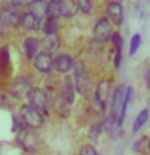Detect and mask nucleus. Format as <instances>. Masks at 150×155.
<instances>
[{
  "label": "nucleus",
  "instance_id": "a878e982",
  "mask_svg": "<svg viewBox=\"0 0 150 155\" xmlns=\"http://www.w3.org/2000/svg\"><path fill=\"white\" fill-rule=\"evenodd\" d=\"M110 41H111V44H113V47L116 48V50H121V48H123V36H121L118 31L111 34Z\"/></svg>",
  "mask_w": 150,
  "mask_h": 155
},
{
  "label": "nucleus",
  "instance_id": "f704fd0d",
  "mask_svg": "<svg viewBox=\"0 0 150 155\" xmlns=\"http://www.w3.org/2000/svg\"><path fill=\"white\" fill-rule=\"evenodd\" d=\"M116 2H119V0H116Z\"/></svg>",
  "mask_w": 150,
  "mask_h": 155
},
{
  "label": "nucleus",
  "instance_id": "2eb2a0df",
  "mask_svg": "<svg viewBox=\"0 0 150 155\" xmlns=\"http://www.w3.org/2000/svg\"><path fill=\"white\" fill-rule=\"evenodd\" d=\"M111 82L110 81H100L99 84H97V91H95V97L99 99L102 104H103L106 107V104H108V99H110V95H111Z\"/></svg>",
  "mask_w": 150,
  "mask_h": 155
},
{
  "label": "nucleus",
  "instance_id": "ddd939ff",
  "mask_svg": "<svg viewBox=\"0 0 150 155\" xmlns=\"http://www.w3.org/2000/svg\"><path fill=\"white\" fill-rule=\"evenodd\" d=\"M73 65H74V60H73L68 53H61V55H58L55 60H53V70H57L58 73L71 71Z\"/></svg>",
  "mask_w": 150,
  "mask_h": 155
},
{
  "label": "nucleus",
  "instance_id": "2f4dec72",
  "mask_svg": "<svg viewBox=\"0 0 150 155\" xmlns=\"http://www.w3.org/2000/svg\"><path fill=\"white\" fill-rule=\"evenodd\" d=\"M10 2H13V3H16V5H21L24 0H10Z\"/></svg>",
  "mask_w": 150,
  "mask_h": 155
},
{
  "label": "nucleus",
  "instance_id": "5701e85b",
  "mask_svg": "<svg viewBox=\"0 0 150 155\" xmlns=\"http://www.w3.org/2000/svg\"><path fill=\"white\" fill-rule=\"evenodd\" d=\"M76 3H77V10L79 12H82L84 15H90L92 7H94L92 0H76Z\"/></svg>",
  "mask_w": 150,
  "mask_h": 155
},
{
  "label": "nucleus",
  "instance_id": "4468645a",
  "mask_svg": "<svg viewBox=\"0 0 150 155\" xmlns=\"http://www.w3.org/2000/svg\"><path fill=\"white\" fill-rule=\"evenodd\" d=\"M39 47H41V42H39V39L34 37V36H29L23 41V52H24V55H26V58H29V60H32V58L39 53L37 52Z\"/></svg>",
  "mask_w": 150,
  "mask_h": 155
},
{
  "label": "nucleus",
  "instance_id": "dca6fc26",
  "mask_svg": "<svg viewBox=\"0 0 150 155\" xmlns=\"http://www.w3.org/2000/svg\"><path fill=\"white\" fill-rule=\"evenodd\" d=\"M41 45L44 48V52H47V53H50V55H52L53 52L58 50V47H60V41H58L57 34H50V36H45L42 39Z\"/></svg>",
  "mask_w": 150,
  "mask_h": 155
},
{
  "label": "nucleus",
  "instance_id": "6e6552de",
  "mask_svg": "<svg viewBox=\"0 0 150 155\" xmlns=\"http://www.w3.org/2000/svg\"><path fill=\"white\" fill-rule=\"evenodd\" d=\"M32 63H34V68H36L39 73H50L52 68H53V58H52L50 53H47V52L37 53V55L32 58Z\"/></svg>",
  "mask_w": 150,
  "mask_h": 155
},
{
  "label": "nucleus",
  "instance_id": "39448f33",
  "mask_svg": "<svg viewBox=\"0 0 150 155\" xmlns=\"http://www.w3.org/2000/svg\"><path fill=\"white\" fill-rule=\"evenodd\" d=\"M31 89H32L31 81H29L28 78H24V76H18V78H15V79L11 81L8 91H10V94H11L15 99L23 100V99H26V97L29 95Z\"/></svg>",
  "mask_w": 150,
  "mask_h": 155
},
{
  "label": "nucleus",
  "instance_id": "412c9836",
  "mask_svg": "<svg viewBox=\"0 0 150 155\" xmlns=\"http://www.w3.org/2000/svg\"><path fill=\"white\" fill-rule=\"evenodd\" d=\"M147 118H148V110H142V111H140V113L137 115L135 121H134V126H132V131H134V133L140 131V128H142V126L145 124Z\"/></svg>",
  "mask_w": 150,
  "mask_h": 155
},
{
  "label": "nucleus",
  "instance_id": "0eeeda50",
  "mask_svg": "<svg viewBox=\"0 0 150 155\" xmlns=\"http://www.w3.org/2000/svg\"><path fill=\"white\" fill-rule=\"evenodd\" d=\"M113 34V31H111V21L108 18H99L95 21V26H94V36L97 41H102V42H105V41H108L110 36Z\"/></svg>",
  "mask_w": 150,
  "mask_h": 155
},
{
  "label": "nucleus",
  "instance_id": "6ab92c4d",
  "mask_svg": "<svg viewBox=\"0 0 150 155\" xmlns=\"http://www.w3.org/2000/svg\"><path fill=\"white\" fill-rule=\"evenodd\" d=\"M131 97H132V89H126L124 92V99H123V104H121V108H119V116H118V121H119V124L123 123V120H124V115H126V110H128V105H129V102H131Z\"/></svg>",
  "mask_w": 150,
  "mask_h": 155
},
{
  "label": "nucleus",
  "instance_id": "72a5a7b5",
  "mask_svg": "<svg viewBox=\"0 0 150 155\" xmlns=\"http://www.w3.org/2000/svg\"><path fill=\"white\" fill-rule=\"evenodd\" d=\"M148 150H150V139H148Z\"/></svg>",
  "mask_w": 150,
  "mask_h": 155
},
{
  "label": "nucleus",
  "instance_id": "473e14b6",
  "mask_svg": "<svg viewBox=\"0 0 150 155\" xmlns=\"http://www.w3.org/2000/svg\"><path fill=\"white\" fill-rule=\"evenodd\" d=\"M2 32H3V24H2V21H0V36H2Z\"/></svg>",
  "mask_w": 150,
  "mask_h": 155
},
{
  "label": "nucleus",
  "instance_id": "1a4fd4ad",
  "mask_svg": "<svg viewBox=\"0 0 150 155\" xmlns=\"http://www.w3.org/2000/svg\"><path fill=\"white\" fill-rule=\"evenodd\" d=\"M19 28H23L24 31H39L42 26V21L39 18H36L32 13H21V18H19Z\"/></svg>",
  "mask_w": 150,
  "mask_h": 155
},
{
  "label": "nucleus",
  "instance_id": "4be33fe9",
  "mask_svg": "<svg viewBox=\"0 0 150 155\" xmlns=\"http://www.w3.org/2000/svg\"><path fill=\"white\" fill-rule=\"evenodd\" d=\"M10 66V52L8 47L0 48V70H8Z\"/></svg>",
  "mask_w": 150,
  "mask_h": 155
},
{
  "label": "nucleus",
  "instance_id": "7c9ffc66",
  "mask_svg": "<svg viewBox=\"0 0 150 155\" xmlns=\"http://www.w3.org/2000/svg\"><path fill=\"white\" fill-rule=\"evenodd\" d=\"M119 65H121V50H116L115 57H113V66L119 68Z\"/></svg>",
  "mask_w": 150,
  "mask_h": 155
},
{
  "label": "nucleus",
  "instance_id": "7ed1b4c3",
  "mask_svg": "<svg viewBox=\"0 0 150 155\" xmlns=\"http://www.w3.org/2000/svg\"><path fill=\"white\" fill-rule=\"evenodd\" d=\"M21 12H19V5L8 2L0 7V21L5 28H16L19 24Z\"/></svg>",
  "mask_w": 150,
  "mask_h": 155
},
{
  "label": "nucleus",
  "instance_id": "393cba45",
  "mask_svg": "<svg viewBox=\"0 0 150 155\" xmlns=\"http://www.w3.org/2000/svg\"><path fill=\"white\" fill-rule=\"evenodd\" d=\"M47 16L48 18H55V19L60 18V10H58L57 0H52V2L48 3V15H47Z\"/></svg>",
  "mask_w": 150,
  "mask_h": 155
},
{
  "label": "nucleus",
  "instance_id": "20e7f679",
  "mask_svg": "<svg viewBox=\"0 0 150 155\" xmlns=\"http://www.w3.org/2000/svg\"><path fill=\"white\" fill-rule=\"evenodd\" d=\"M19 115L29 128H41L44 124V113H41L37 108H34L31 105H23L19 108Z\"/></svg>",
  "mask_w": 150,
  "mask_h": 155
},
{
  "label": "nucleus",
  "instance_id": "9b49d317",
  "mask_svg": "<svg viewBox=\"0 0 150 155\" xmlns=\"http://www.w3.org/2000/svg\"><path fill=\"white\" fill-rule=\"evenodd\" d=\"M28 10H29V13H32L34 16L42 21L48 15V3L45 0H31L28 3Z\"/></svg>",
  "mask_w": 150,
  "mask_h": 155
},
{
  "label": "nucleus",
  "instance_id": "f257e3e1",
  "mask_svg": "<svg viewBox=\"0 0 150 155\" xmlns=\"http://www.w3.org/2000/svg\"><path fill=\"white\" fill-rule=\"evenodd\" d=\"M73 70H74V91L81 95H86L92 87V81L87 74L86 65L82 61H76L73 65Z\"/></svg>",
  "mask_w": 150,
  "mask_h": 155
},
{
  "label": "nucleus",
  "instance_id": "b1692460",
  "mask_svg": "<svg viewBox=\"0 0 150 155\" xmlns=\"http://www.w3.org/2000/svg\"><path fill=\"white\" fill-rule=\"evenodd\" d=\"M89 104H90V107H92V110H95L99 115H103V113H105V105L102 104V102H100L99 99H97V97H95V94L90 97Z\"/></svg>",
  "mask_w": 150,
  "mask_h": 155
},
{
  "label": "nucleus",
  "instance_id": "f03ea898",
  "mask_svg": "<svg viewBox=\"0 0 150 155\" xmlns=\"http://www.w3.org/2000/svg\"><path fill=\"white\" fill-rule=\"evenodd\" d=\"M16 144L21 147L23 150H26L29 153H36L39 147H41V139H39V136L34 133L31 129H19L18 134H16Z\"/></svg>",
  "mask_w": 150,
  "mask_h": 155
},
{
  "label": "nucleus",
  "instance_id": "423d86ee",
  "mask_svg": "<svg viewBox=\"0 0 150 155\" xmlns=\"http://www.w3.org/2000/svg\"><path fill=\"white\" fill-rule=\"evenodd\" d=\"M28 100H29V105L37 108L41 113H45L48 110V99H47V94L45 91L41 89V87H32L31 92L28 95Z\"/></svg>",
  "mask_w": 150,
  "mask_h": 155
},
{
  "label": "nucleus",
  "instance_id": "cd10ccee",
  "mask_svg": "<svg viewBox=\"0 0 150 155\" xmlns=\"http://www.w3.org/2000/svg\"><path fill=\"white\" fill-rule=\"evenodd\" d=\"M102 126L100 123H97V124H94V126H90V131H89V137H90V140H95L99 139V136H100V133H102Z\"/></svg>",
  "mask_w": 150,
  "mask_h": 155
},
{
  "label": "nucleus",
  "instance_id": "9d476101",
  "mask_svg": "<svg viewBox=\"0 0 150 155\" xmlns=\"http://www.w3.org/2000/svg\"><path fill=\"white\" fill-rule=\"evenodd\" d=\"M106 18L116 26H119L123 23V7H121L119 2L113 0V2L106 5Z\"/></svg>",
  "mask_w": 150,
  "mask_h": 155
},
{
  "label": "nucleus",
  "instance_id": "bb28decb",
  "mask_svg": "<svg viewBox=\"0 0 150 155\" xmlns=\"http://www.w3.org/2000/svg\"><path fill=\"white\" fill-rule=\"evenodd\" d=\"M140 36L139 34H134L132 36V39H131V44H129V55H134L135 52H137V48H139V45H140Z\"/></svg>",
  "mask_w": 150,
  "mask_h": 155
},
{
  "label": "nucleus",
  "instance_id": "a211bd4d",
  "mask_svg": "<svg viewBox=\"0 0 150 155\" xmlns=\"http://www.w3.org/2000/svg\"><path fill=\"white\" fill-rule=\"evenodd\" d=\"M124 86H119V87H116V91L113 92V100H111V108H113V113L116 110H119L121 108V104H123V99H124Z\"/></svg>",
  "mask_w": 150,
  "mask_h": 155
},
{
  "label": "nucleus",
  "instance_id": "c756f323",
  "mask_svg": "<svg viewBox=\"0 0 150 155\" xmlns=\"http://www.w3.org/2000/svg\"><path fill=\"white\" fill-rule=\"evenodd\" d=\"M79 155H99V153H97V150L92 147V145H84V147L81 149Z\"/></svg>",
  "mask_w": 150,
  "mask_h": 155
},
{
  "label": "nucleus",
  "instance_id": "c85d7f7f",
  "mask_svg": "<svg viewBox=\"0 0 150 155\" xmlns=\"http://www.w3.org/2000/svg\"><path fill=\"white\" fill-rule=\"evenodd\" d=\"M23 128H26V123H24V120L21 118V115H19V113L13 115V129L18 133V131L23 129Z\"/></svg>",
  "mask_w": 150,
  "mask_h": 155
},
{
  "label": "nucleus",
  "instance_id": "f3484780",
  "mask_svg": "<svg viewBox=\"0 0 150 155\" xmlns=\"http://www.w3.org/2000/svg\"><path fill=\"white\" fill-rule=\"evenodd\" d=\"M74 86L71 84L70 81L65 82V87H63V92H61V100H63V105H71L74 102Z\"/></svg>",
  "mask_w": 150,
  "mask_h": 155
},
{
  "label": "nucleus",
  "instance_id": "aec40b11",
  "mask_svg": "<svg viewBox=\"0 0 150 155\" xmlns=\"http://www.w3.org/2000/svg\"><path fill=\"white\" fill-rule=\"evenodd\" d=\"M42 28V31H44V34L45 36H50V34H57V31H58V24H57V19L55 18H45V23H44V26H41Z\"/></svg>",
  "mask_w": 150,
  "mask_h": 155
},
{
  "label": "nucleus",
  "instance_id": "f8f14e48",
  "mask_svg": "<svg viewBox=\"0 0 150 155\" xmlns=\"http://www.w3.org/2000/svg\"><path fill=\"white\" fill-rule=\"evenodd\" d=\"M60 16L63 18H73L77 15V3L76 0H57Z\"/></svg>",
  "mask_w": 150,
  "mask_h": 155
}]
</instances>
